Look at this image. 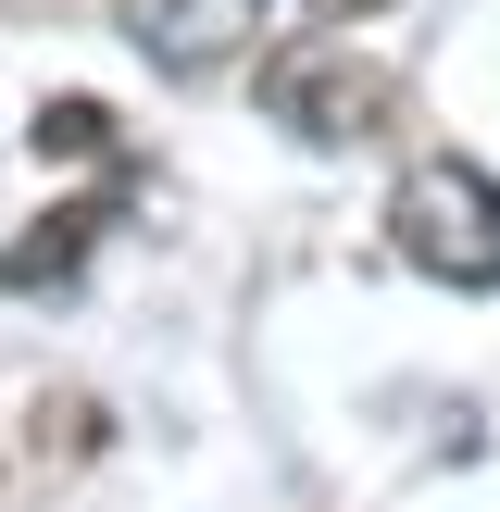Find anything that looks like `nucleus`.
<instances>
[{
    "mask_svg": "<svg viewBox=\"0 0 500 512\" xmlns=\"http://www.w3.org/2000/svg\"><path fill=\"white\" fill-rule=\"evenodd\" d=\"M263 25H275V0H125V38L163 75H225Z\"/></svg>",
    "mask_w": 500,
    "mask_h": 512,
    "instance_id": "nucleus-3",
    "label": "nucleus"
},
{
    "mask_svg": "<svg viewBox=\"0 0 500 512\" xmlns=\"http://www.w3.org/2000/svg\"><path fill=\"white\" fill-rule=\"evenodd\" d=\"M263 113L288 125V138H313V150H363V138L400 125V75L350 63V50H288V63L263 75Z\"/></svg>",
    "mask_w": 500,
    "mask_h": 512,
    "instance_id": "nucleus-2",
    "label": "nucleus"
},
{
    "mask_svg": "<svg viewBox=\"0 0 500 512\" xmlns=\"http://www.w3.org/2000/svg\"><path fill=\"white\" fill-rule=\"evenodd\" d=\"M113 225V200H75V213H50V238H25V250H0V288H38V275H75L88 263V238Z\"/></svg>",
    "mask_w": 500,
    "mask_h": 512,
    "instance_id": "nucleus-4",
    "label": "nucleus"
},
{
    "mask_svg": "<svg viewBox=\"0 0 500 512\" xmlns=\"http://www.w3.org/2000/svg\"><path fill=\"white\" fill-rule=\"evenodd\" d=\"M38 163H113V113L100 100H50L38 113Z\"/></svg>",
    "mask_w": 500,
    "mask_h": 512,
    "instance_id": "nucleus-5",
    "label": "nucleus"
},
{
    "mask_svg": "<svg viewBox=\"0 0 500 512\" xmlns=\"http://www.w3.org/2000/svg\"><path fill=\"white\" fill-rule=\"evenodd\" d=\"M313 13H325V25H375L388 0H313Z\"/></svg>",
    "mask_w": 500,
    "mask_h": 512,
    "instance_id": "nucleus-6",
    "label": "nucleus"
},
{
    "mask_svg": "<svg viewBox=\"0 0 500 512\" xmlns=\"http://www.w3.org/2000/svg\"><path fill=\"white\" fill-rule=\"evenodd\" d=\"M388 250L438 288H500V175L463 150H425L388 188Z\"/></svg>",
    "mask_w": 500,
    "mask_h": 512,
    "instance_id": "nucleus-1",
    "label": "nucleus"
}]
</instances>
